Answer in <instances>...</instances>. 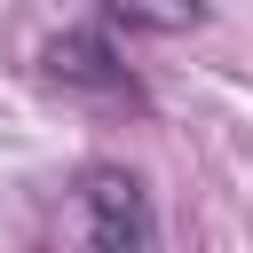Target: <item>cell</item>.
<instances>
[{
    "mask_svg": "<svg viewBox=\"0 0 253 253\" xmlns=\"http://www.w3.org/2000/svg\"><path fill=\"white\" fill-rule=\"evenodd\" d=\"M47 79L55 87H79V95H111V103H142V87L126 79V63L95 40V32H63L47 47Z\"/></svg>",
    "mask_w": 253,
    "mask_h": 253,
    "instance_id": "obj_2",
    "label": "cell"
},
{
    "mask_svg": "<svg viewBox=\"0 0 253 253\" xmlns=\"http://www.w3.org/2000/svg\"><path fill=\"white\" fill-rule=\"evenodd\" d=\"M103 16L126 24V32H198L206 0H103Z\"/></svg>",
    "mask_w": 253,
    "mask_h": 253,
    "instance_id": "obj_3",
    "label": "cell"
},
{
    "mask_svg": "<svg viewBox=\"0 0 253 253\" xmlns=\"http://www.w3.org/2000/svg\"><path fill=\"white\" fill-rule=\"evenodd\" d=\"M71 237H79V253H158L142 182L126 166H87L71 182Z\"/></svg>",
    "mask_w": 253,
    "mask_h": 253,
    "instance_id": "obj_1",
    "label": "cell"
}]
</instances>
